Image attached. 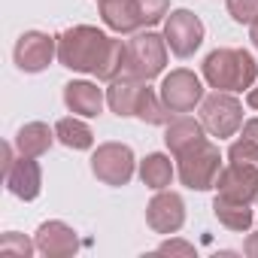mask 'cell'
Here are the masks:
<instances>
[{"mask_svg": "<svg viewBox=\"0 0 258 258\" xmlns=\"http://www.w3.org/2000/svg\"><path fill=\"white\" fill-rule=\"evenodd\" d=\"M137 170V158L134 149L124 143H100L91 155V173L103 182V185H127Z\"/></svg>", "mask_w": 258, "mask_h": 258, "instance_id": "6", "label": "cell"}, {"mask_svg": "<svg viewBox=\"0 0 258 258\" xmlns=\"http://www.w3.org/2000/svg\"><path fill=\"white\" fill-rule=\"evenodd\" d=\"M55 137L58 143H64L67 149H76V152H85L94 146V131L82 121V115H64L55 121Z\"/></svg>", "mask_w": 258, "mask_h": 258, "instance_id": "21", "label": "cell"}, {"mask_svg": "<svg viewBox=\"0 0 258 258\" xmlns=\"http://www.w3.org/2000/svg\"><path fill=\"white\" fill-rule=\"evenodd\" d=\"M243 252H246L249 258H258V231L246 237V243H243Z\"/></svg>", "mask_w": 258, "mask_h": 258, "instance_id": "28", "label": "cell"}, {"mask_svg": "<svg viewBox=\"0 0 258 258\" xmlns=\"http://www.w3.org/2000/svg\"><path fill=\"white\" fill-rule=\"evenodd\" d=\"M243 137H249V140H255V143H258V118L243 121Z\"/></svg>", "mask_w": 258, "mask_h": 258, "instance_id": "29", "label": "cell"}, {"mask_svg": "<svg viewBox=\"0 0 258 258\" xmlns=\"http://www.w3.org/2000/svg\"><path fill=\"white\" fill-rule=\"evenodd\" d=\"M13 58L22 73H43L58 58V37H49L46 31H25L13 49Z\"/></svg>", "mask_w": 258, "mask_h": 258, "instance_id": "9", "label": "cell"}, {"mask_svg": "<svg viewBox=\"0 0 258 258\" xmlns=\"http://www.w3.org/2000/svg\"><path fill=\"white\" fill-rule=\"evenodd\" d=\"M173 161H176V176L185 188H191V191L216 188V179L222 173V152L207 137L201 143H195L191 149H185L182 155H176Z\"/></svg>", "mask_w": 258, "mask_h": 258, "instance_id": "3", "label": "cell"}, {"mask_svg": "<svg viewBox=\"0 0 258 258\" xmlns=\"http://www.w3.org/2000/svg\"><path fill=\"white\" fill-rule=\"evenodd\" d=\"M158 252L161 255H195V246L191 243H185V240H164L161 246H158Z\"/></svg>", "mask_w": 258, "mask_h": 258, "instance_id": "27", "label": "cell"}, {"mask_svg": "<svg viewBox=\"0 0 258 258\" xmlns=\"http://www.w3.org/2000/svg\"><path fill=\"white\" fill-rule=\"evenodd\" d=\"M94 4H103V0H94Z\"/></svg>", "mask_w": 258, "mask_h": 258, "instance_id": "32", "label": "cell"}, {"mask_svg": "<svg viewBox=\"0 0 258 258\" xmlns=\"http://www.w3.org/2000/svg\"><path fill=\"white\" fill-rule=\"evenodd\" d=\"M249 40H252V46L258 49V19H255V22L249 25Z\"/></svg>", "mask_w": 258, "mask_h": 258, "instance_id": "31", "label": "cell"}, {"mask_svg": "<svg viewBox=\"0 0 258 258\" xmlns=\"http://www.w3.org/2000/svg\"><path fill=\"white\" fill-rule=\"evenodd\" d=\"M228 13L237 25H252L258 19V0H228Z\"/></svg>", "mask_w": 258, "mask_h": 258, "instance_id": "26", "label": "cell"}, {"mask_svg": "<svg viewBox=\"0 0 258 258\" xmlns=\"http://www.w3.org/2000/svg\"><path fill=\"white\" fill-rule=\"evenodd\" d=\"M164 106L173 112V115H182V112H191L195 106H201V100L207 97L204 94V82L195 70L188 67H179V70H170L164 79H161V88H158Z\"/></svg>", "mask_w": 258, "mask_h": 258, "instance_id": "7", "label": "cell"}, {"mask_svg": "<svg viewBox=\"0 0 258 258\" xmlns=\"http://www.w3.org/2000/svg\"><path fill=\"white\" fill-rule=\"evenodd\" d=\"M137 173H140V179H143V185H146V188L161 191V188H167V185L173 182L176 167H173L170 155H164V152H152V155H146V158L140 161Z\"/></svg>", "mask_w": 258, "mask_h": 258, "instance_id": "20", "label": "cell"}, {"mask_svg": "<svg viewBox=\"0 0 258 258\" xmlns=\"http://www.w3.org/2000/svg\"><path fill=\"white\" fill-rule=\"evenodd\" d=\"M0 252L4 255H19V258H31L37 252V243H31L19 231H7L4 237H0Z\"/></svg>", "mask_w": 258, "mask_h": 258, "instance_id": "23", "label": "cell"}, {"mask_svg": "<svg viewBox=\"0 0 258 258\" xmlns=\"http://www.w3.org/2000/svg\"><path fill=\"white\" fill-rule=\"evenodd\" d=\"M64 103L73 115H82V118H97L103 112V103H106V94L103 88H97L94 82L88 79H73L64 85Z\"/></svg>", "mask_w": 258, "mask_h": 258, "instance_id": "14", "label": "cell"}, {"mask_svg": "<svg viewBox=\"0 0 258 258\" xmlns=\"http://www.w3.org/2000/svg\"><path fill=\"white\" fill-rule=\"evenodd\" d=\"M146 225L155 234H176L185 225V201L176 191H155V198L146 207Z\"/></svg>", "mask_w": 258, "mask_h": 258, "instance_id": "10", "label": "cell"}, {"mask_svg": "<svg viewBox=\"0 0 258 258\" xmlns=\"http://www.w3.org/2000/svg\"><path fill=\"white\" fill-rule=\"evenodd\" d=\"M55 127H49L46 121H28L19 127V134H16V149L19 155H31V158H43L52 143H55Z\"/></svg>", "mask_w": 258, "mask_h": 258, "instance_id": "18", "label": "cell"}, {"mask_svg": "<svg viewBox=\"0 0 258 258\" xmlns=\"http://www.w3.org/2000/svg\"><path fill=\"white\" fill-rule=\"evenodd\" d=\"M137 118L146 121V124H167V121L173 118V112L164 106L161 94H155V91L146 85V91H143V97H140V103H137Z\"/></svg>", "mask_w": 258, "mask_h": 258, "instance_id": "22", "label": "cell"}, {"mask_svg": "<svg viewBox=\"0 0 258 258\" xmlns=\"http://www.w3.org/2000/svg\"><path fill=\"white\" fill-rule=\"evenodd\" d=\"M164 67H167V40H164V34H155V31L131 34L121 76H134V79L152 82L155 76L164 73Z\"/></svg>", "mask_w": 258, "mask_h": 258, "instance_id": "4", "label": "cell"}, {"mask_svg": "<svg viewBox=\"0 0 258 258\" xmlns=\"http://www.w3.org/2000/svg\"><path fill=\"white\" fill-rule=\"evenodd\" d=\"M164 40L176 58H191L204 43V22L191 10H173L164 19Z\"/></svg>", "mask_w": 258, "mask_h": 258, "instance_id": "8", "label": "cell"}, {"mask_svg": "<svg viewBox=\"0 0 258 258\" xmlns=\"http://www.w3.org/2000/svg\"><path fill=\"white\" fill-rule=\"evenodd\" d=\"M127 40H115L94 25H73L58 34V64L73 73H91L100 82H112L124 73Z\"/></svg>", "mask_w": 258, "mask_h": 258, "instance_id": "1", "label": "cell"}, {"mask_svg": "<svg viewBox=\"0 0 258 258\" xmlns=\"http://www.w3.org/2000/svg\"><path fill=\"white\" fill-rule=\"evenodd\" d=\"M100 7V19L112 34H137L143 31L140 22V10H137V0H103Z\"/></svg>", "mask_w": 258, "mask_h": 258, "instance_id": "17", "label": "cell"}, {"mask_svg": "<svg viewBox=\"0 0 258 258\" xmlns=\"http://www.w3.org/2000/svg\"><path fill=\"white\" fill-rule=\"evenodd\" d=\"M146 85H149V82L134 79V76H118V79H112L109 88H106V106H109L118 118L137 115V103H140Z\"/></svg>", "mask_w": 258, "mask_h": 258, "instance_id": "15", "label": "cell"}, {"mask_svg": "<svg viewBox=\"0 0 258 258\" xmlns=\"http://www.w3.org/2000/svg\"><path fill=\"white\" fill-rule=\"evenodd\" d=\"M216 195L252 204L258 198V167L240 164V161H228V167H222V173L216 179Z\"/></svg>", "mask_w": 258, "mask_h": 258, "instance_id": "11", "label": "cell"}, {"mask_svg": "<svg viewBox=\"0 0 258 258\" xmlns=\"http://www.w3.org/2000/svg\"><path fill=\"white\" fill-rule=\"evenodd\" d=\"M228 161H240V164H252V167H258V143L240 134V137L228 146Z\"/></svg>", "mask_w": 258, "mask_h": 258, "instance_id": "24", "label": "cell"}, {"mask_svg": "<svg viewBox=\"0 0 258 258\" xmlns=\"http://www.w3.org/2000/svg\"><path fill=\"white\" fill-rule=\"evenodd\" d=\"M4 182H7L10 195H16L19 201H37V198H40V188H43V170H40L37 158L19 155V158L7 167Z\"/></svg>", "mask_w": 258, "mask_h": 258, "instance_id": "13", "label": "cell"}, {"mask_svg": "<svg viewBox=\"0 0 258 258\" xmlns=\"http://www.w3.org/2000/svg\"><path fill=\"white\" fill-rule=\"evenodd\" d=\"M34 243H37V252L46 255V258H70L79 249L76 231L67 222H58V219L43 222L37 228V234H34Z\"/></svg>", "mask_w": 258, "mask_h": 258, "instance_id": "12", "label": "cell"}, {"mask_svg": "<svg viewBox=\"0 0 258 258\" xmlns=\"http://www.w3.org/2000/svg\"><path fill=\"white\" fill-rule=\"evenodd\" d=\"M137 10H140L143 28H152V25H158V22L167 19V13H170V0H137Z\"/></svg>", "mask_w": 258, "mask_h": 258, "instance_id": "25", "label": "cell"}, {"mask_svg": "<svg viewBox=\"0 0 258 258\" xmlns=\"http://www.w3.org/2000/svg\"><path fill=\"white\" fill-rule=\"evenodd\" d=\"M249 207L252 204H243V201H234V198H225V195H216L213 198V216L228 231H237V234H246L255 225V216H252Z\"/></svg>", "mask_w": 258, "mask_h": 258, "instance_id": "19", "label": "cell"}, {"mask_svg": "<svg viewBox=\"0 0 258 258\" xmlns=\"http://www.w3.org/2000/svg\"><path fill=\"white\" fill-rule=\"evenodd\" d=\"M204 137H207L204 121H201V118H191L188 112L173 115V118L164 124V143H167V149H170L173 158L182 155L185 149H191L195 143H201Z\"/></svg>", "mask_w": 258, "mask_h": 258, "instance_id": "16", "label": "cell"}, {"mask_svg": "<svg viewBox=\"0 0 258 258\" xmlns=\"http://www.w3.org/2000/svg\"><path fill=\"white\" fill-rule=\"evenodd\" d=\"M201 76L210 88L216 91H231V94H240V91H249L258 79V61L252 58V52L246 49H231V46H222V49H213L204 64H201Z\"/></svg>", "mask_w": 258, "mask_h": 258, "instance_id": "2", "label": "cell"}, {"mask_svg": "<svg viewBox=\"0 0 258 258\" xmlns=\"http://www.w3.org/2000/svg\"><path fill=\"white\" fill-rule=\"evenodd\" d=\"M246 103H249L252 109H258V88H255V85H252V88L246 91Z\"/></svg>", "mask_w": 258, "mask_h": 258, "instance_id": "30", "label": "cell"}, {"mask_svg": "<svg viewBox=\"0 0 258 258\" xmlns=\"http://www.w3.org/2000/svg\"><path fill=\"white\" fill-rule=\"evenodd\" d=\"M201 121L207 127V134L219 140L234 137L243 127V103L231 91H213L201 100Z\"/></svg>", "mask_w": 258, "mask_h": 258, "instance_id": "5", "label": "cell"}]
</instances>
